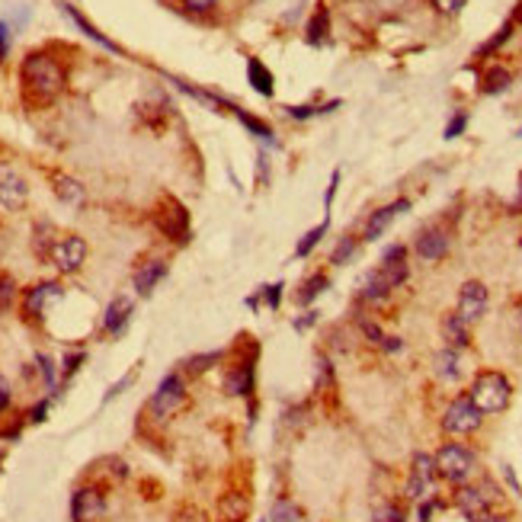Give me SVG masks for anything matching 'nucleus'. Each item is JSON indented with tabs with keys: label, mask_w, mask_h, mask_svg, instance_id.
<instances>
[{
	"label": "nucleus",
	"mask_w": 522,
	"mask_h": 522,
	"mask_svg": "<svg viewBox=\"0 0 522 522\" xmlns=\"http://www.w3.org/2000/svg\"><path fill=\"white\" fill-rule=\"evenodd\" d=\"M449 244H452V238H449V231L442 228V224H430V228H423L420 234H417V254H420V260L426 263H436L442 260V257L449 254Z\"/></svg>",
	"instance_id": "12"
},
{
	"label": "nucleus",
	"mask_w": 522,
	"mask_h": 522,
	"mask_svg": "<svg viewBox=\"0 0 522 522\" xmlns=\"http://www.w3.org/2000/svg\"><path fill=\"white\" fill-rule=\"evenodd\" d=\"M433 369H436V375L442 378V382H459L461 378V353L459 349H452V346H446L442 353H436Z\"/></svg>",
	"instance_id": "21"
},
{
	"label": "nucleus",
	"mask_w": 522,
	"mask_h": 522,
	"mask_svg": "<svg viewBox=\"0 0 522 522\" xmlns=\"http://www.w3.org/2000/svg\"><path fill=\"white\" fill-rule=\"evenodd\" d=\"M103 513H106V500H103L100 491H93V487H80V491L71 497V516H74V522L100 519Z\"/></svg>",
	"instance_id": "13"
},
{
	"label": "nucleus",
	"mask_w": 522,
	"mask_h": 522,
	"mask_svg": "<svg viewBox=\"0 0 522 522\" xmlns=\"http://www.w3.org/2000/svg\"><path fill=\"white\" fill-rule=\"evenodd\" d=\"M247 84L254 87L260 97H273L276 93V77H273V71L260 58H247Z\"/></svg>",
	"instance_id": "18"
},
{
	"label": "nucleus",
	"mask_w": 522,
	"mask_h": 522,
	"mask_svg": "<svg viewBox=\"0 0 522 522\" xmlns=\"http://www.w3.org/2000/svg\"><path fill=\"white\" fill-rule=\"evenodd\" d=\"M218 509H222V519H231V522L244 519L247 516V497H240V493H228V497H222Z\"/></svg>",
	"instance_id": "29"
},
{
	"label": "nucleus",
	"mask_w": 522,
	"mask_h": 522,
	"mask_svg": "<svg viewBox=\"0 0 522 522\" xmlns=\"http://www.w3.org/2000/svg\"><path fill=\"white\" fill-rule=\"evenodd\" d=\"M375 522H404V513L398 507H384L375 513Z\"/></svg>",
	"instance_id": "40"
},
{
	"label": "nucleus",
	"mask_w": 522,
	"mask_h": 522,
	"mask_svg": "<svg viewBox=\"0 0 522 522\" xmlns=\"http://www.w3.org/2000/svg\"><path fill=\"white\" fill-rule=\"evenodd\" d=\"M231 113L238 115V119H240V125H244V129L250 131V135H254V139H260L263 145H273V147L279 145V141H276V135H273V129H269V125L263 122V119H257V115L244 113V109H238V106L231 109Z\"/></svg>",
	"instance_id": "23"
},
{
	"label": "nucleus",
	"mask_w": 522,
	"mask_h": 522,
	"mask_svg": "<svg viewBox=\"0 0 522 522\" xmlns=\"http://www.w3.org/2000/svg\"><path fill=\"white\" fill-rule=\"evenodd\" d=\"M410 276V266H408V247L404 244H392L388 250L382 254V263L378 269H372L366 282H362V299L366 301H384L388 295L404 285Z\"/></svg>",
	"instance_id": "2"
},
{
	"label": "nucleus",
	"mask_w": 522,
	"mask_h": 522,
	"mask_svg": "<svg viewBox=\"0 0 522 522\" xmlns=\"http://www.w3.org/2000/svg\"><path fill=\"white\" fill-rule=\"evenodd\" d=\"M433 477H436V459L426 452H417L414 468H410V481H408V497L414 503H423L433 493Z\"/></svg>",
	"instance_id": "10"
},
{
	"label": "nucleus",
	"mask_w": 522,
	"mask_h": 522,
	"mask_svg": "<svg viewBox=\"0 0 522 522\" xmlns=\"http://www.w3.org/2000/svg\"><path fill=\"white\" fill-rule=\"evenodd\" d=\"M468 394L481 414H500V410H507L513 388H509L507 375H500V372H481Z\"/></svg>",
	"instance_id": "3"
},
{
	"label": "nucleus",
	"mask_w": 522,
	"mask_h": 522,
	"mask_svg": "<svg viewBox=\"0 0 522 522\" xmlns=\"http://www.w3.org/2000/svg\"><path fill=\"white\" fill-rule=\"evenodd\" d=\"M509 84H513V74H509L507 68H491V71L484 74V84H481V93H487V97H497V93H503Z\"/></svg>",
	"instance_id": "27"
},
{
	"label": "nucleus",
	"mask_w": 522,
	"mask_h": 522,
	"mask_svg": "<svg viewBox=\"0 0 522 522\" xmlns=\"http://www.w3.org/2000/svg\"><path fill=\"white\" fill-rule=\"evenodd\" d=\"M408 208H410V199H398V202H392V206H384V208H378V212H372L369 222H366V231H362V240H378L384 231L392 228L394 218L404 215Z\"/></svg>",
	"instance_id": "14"
},
{
	"label": "nucleus",
	"mask_w": 522,
	"mask_h": 522,
	"mask_svg": "<svg viewBox=\"0 0 522 522\" xmlns=\"http://www.w3.org/2000/svg\"><path fill=\"white\" fill-rule=\"evenodd\" d=\"M509 36H513V20H509V23L500 26L497 36H493L491 42H487V46H481V52H477V55H491V52H497V48L503 46V42H507Z\"/></svg>",
	"instance_id": "34"
},
{
	"label": "nucleus",
	"mask_w": 522,
	"mask_h": 522,
	"mask_svg": "<svg viewBox=\"0 0 522 522\" xmlns=\"http://www.w3.org/2000/svg\"><path fill=\"white\" fill-rule=\"evenodd\" d=\"M62 10H64V13H68V16H71V20H74V23H77V26H80V29H84V32H87V36H90V38H93V42H100V46H103V48H109V52H119V46H113V42H109V38H106V36H103V32H97V26H90V23H87L84 16L77 13V10H74V7H71V4H62Z\"/></svg>",
	"instance_id": "28"
},
{
	"label": "nucleus",
	"mask_w": 522,
	"mask_h": 522,
	"mask_svg": "<svg viewBox=\"0 0 522 522\" xmlns=\"http://www.w3.org/2000/svg\"><path fill=\"white\" fill-rule=\"evenodd\" d=\"M48 257L62 273H77L87 260V240L77 238V234H62L55 238V244L48 247Z\"/></svg>",
	"instance_id": "7"
},
{
	"label": "nucleus",
	"mask_w": 522,
	"mask_h": 522,
	"mask_svg": "<svg viewBox=\"0 0 522 522\" xmlns=\"http://www.w3.org/2000/svg\"><path fill=\"white\" fill-rule=\"evenodd\" d=\"M222 356L224 353H206V356H192L189 362H186V369L189 372H196V375H199V372H206V369H212V366H215V362H222Z\"/></svg>",
	"instance_id": "33"
},
{
	"label": "nucleus",
	"mask_w": 522,
	"mask_h": 522,
	"mask_svg": "<svg viewBox=\"0 0 522 522\" xmlns=\"http://www.w3.org/2000/svg\"><path fill=\"white\" fill-rule=\"evenodd\" d=\"M477 468V459L471 449L459 446V442H449L436 452V471L452 484H465Z\"/></svg>",
	"instance_id": "4"
},
{
	"label": "nucleus",
	"mask_w": 522,
	"mask_h": 522,
	"mask_svg": "<svg viewBox=\"0 0 522 522\" xmlns=\"http://www.w3.org/2000/svg\"><path fill=\"white\" fill-rule=\"evenodd\" d=\"M465 129H468V115H465V113H455L452 119H449V125H446V139H459V135Z\"/></svg>",
	"instance_id": "36"
},
{
	"label": "nucleus",
	"mask_w": 522,
	"mask_h": 522,
	"mask_svg": "<svg viewBox=\"0 0 522 522\" xmlns=\"http://www.w3.org/2000/svg\"><path fill=\"white\" fill-rule=\"evenodd\" d=\"M32 420H46V404H38V408L32 410Z\"/></svg>",
	"instance_id": "48"
},
{
	"label": "nucleus",
	"mask_w": 522,
	"mask_h": 522,
	"mask_svg": "<svg viewBox=\"0 0 522 522\" xmlns=\"http://www.w3.org/2000/svg\"><path fill=\"white\" fill-rule=\"evenodd\" d=\"M250 384H254V369L250 366H238V369H231L224 375V392L228 394H247L250 392Z\"/></svg>",
	"instance_id": "25"
},
{
	"label": "nucleus",
	"mask_w": 522,
	"mask_h": 522,
	"mask_svg": "<svg viewBox=\"0 0 522 522\" xmlns=\"http://www.w3.org/2000/svg\"><path fill=\"white\" fill-rule=\"evenodd\" d=\"M129 317H131V299H125V295H119V299L109 301L106 317H103V327H106V333H113V337H119V333L125 331V324H129Z\"/></svg>",
	"instance_id": "19"
},
{
	"label": "nucleus",
	"mask_w": 522,
	"mask_h": 522,
	"mask_svg": "<svg viewBox=\"0 0 522 522\" xmlns=\"http://www.w3.org/2000/svg\"><path fill=\"white\" fill-rule=\"evenodd\" d=\"M433 509H436V503H420V509H417V522H430Z\"/></svg>",
	"instance_id": "45"
},
{
	"label": "nucleus",
	"mask_w": 522,
	"mask_h": 522,
	"mask_svg": "<svg viewBox=\"0 0 522 522\" xmlns=\"http://www.w3.org/2000/svg\"><path fill=\"white\" fill-rule=\"evenodd\" d=\"M29 202V186H26L23 173L13 167V164L0 161V206L16 212Z\"/></svg>",
	"instance_id": "8"
},
{
	"label": "nucleus",
	"mask_w": 522,
	"mask_h": 522,
	"mask_svg": "<svg viewBox=\"0 0 522 522\" xmlns=\"http://www.w3.org/2000/svg\"><path fill=\"white\" fill-rule=\"evenodd\" d=\"M299 519H301V509L295 507L292 500H276L269 507V522H299Z\"/></svg>",
	"instance_id": "31"
},
{
	"label": "nucleus",
	"mask_w": 522,
	"mask_h": 522,
	"mask_svg": "<svg viewBox=\"0 0 522 522\" xmlns=\"http://www.w3.org/2000/svg\"><path fill=\"white\" fill-rule=\"evenodd\" d=\"M157 228L177 244H186L189 240V212L177 199H164L161 212H157Z\"/></svg>",
	"instance_id": "11"
},
{
	"label": "nucleus",
	"mask_w": 522,
	"mask_h": 522,
	"mask_svg": "<svg viewBox=\"0 0 522 522\" xmlns=\"http://www.w3.org/2000/svg\"><path fill=\"white\" fill-rule=\"evenodd\" d=\"M16 299V282L13 276H0V311H7Z\"/></svg>",
	"instance_id": "35"
},
{
	"label": "nucleus",
	"mask_w": 522,
	"mask_h": 522,
	"mask_svg": "<svg viewBox=\"0 0 522 522\" xmlns=\"http://www.w3.org/2000/svg\"><path fill=\"white\" fill-rule=\"evenodd\" d=\"M327 224H331V222L324 218V224H315V228L307 231L305 238L299 240V247H295V257H311V250H315V247L321 244L324 234H327Z\"/></svg>",
	"instance_id": "32"
},
{
	"label": "nucleus",
	"mask_w": 522,
	"mask_h": 522,
	"mask_svg": "<svg viewBox=\"0 0 522 522\" xmlns=\"http://www.w3.org/2000/svg\"><path fill=\"white\" fill-rule=\"evenodd\" d=\"M503 475H507V484L513 487V493H522L519 481H516V475H513V468H509V465H503Z\"/></svg>",
	"instance_id": "46"
},
{
	"label": "nucleus",
	"mask_w": 522,
	"mask_h": 522,
	"mask_svg": "<svg viewBox=\"0 0 522 522\" xmlns=\"http://www.w3.org/2000/svg\"><path fill=\"white\" fill-rule=\"evenodd\" d=\"M20 87L29 106H48L64 90V68L46 52H29L20 64Z\"/></svg>",
	"instance_id": "1"
},
{
	"label": "nucleus",
	"mask_w": 522,
	"mask_h": 522,
	"mask_svg": "<svg viewBox=\"0 0 522 522\" xmlns=\"http://www.w3.org/2000/svg\"><path fill=\"white\" fill-rule=\"evenodd\" d=\"M327 285H331V279L324 276V273H315V276H307L305 282L295 289V305H311L315 299H321L324 292H327Z\"/></svg>",
	"instance_id": "22"
},
{
	"label": "nucleus",
	"mask_w": 522,
	"mask_h": 522,
	"mask_svg": "<svg viewBox=\"0 0 522 522\" xmlns=\"http://www.w3.org/2000/svg\"><path fill=\"white\" fill-rule=\"evenodd\" d=\"M433 7L439 10L442 16H455V13H461V7L468 4V0H430Z\"/></svg>",
	"instance_id": "37"
},
{
	"label": "nucleus",
	"mask_w": 522,
	"mask_h": 522,
	"mask_svg": "<svg viewBox=\"0 0 522 522\" xmlns=\"http://www.w3.org/2000/svg\"><path fill=\"white\" fill-rule=\"evenodd\" d=\"M459 509L465 513L468 522H484L487 516V493H481L477 487H465L459 491Z\"/></svg>",
	"instance_id": "17"
},
{
	"label": "nucleus",
	"mask_w": 522,
	"mask_h": 522,
	"mask_svg": "<svg viewBox=\"0 0 522 522\" xmlns=\"http://www.w3.org/2000/svg\"><path fill=\"white\" fill-rule=\"evenodd\" d=\"M80 362H84V353H77V356H71V359H64V375H74Z\"/></svg>",
	"instance_id": "43"
},
{
	"label": "nucleus",
	"mask_w": 522,
	"mask_h": 522,
	"mask_svg": "<svg viewBox=\"0 0 522 522\" xmlns=\"http://www.w3.org/2000/svg\"><path fill=\"white\" fill-rule=\"evenodd\" d=\"M183 400H186V384H183V378L173 372V375H167L157 384V392H154V398H151V410L157 417H170L183 408Z\"/></svg>",
	"instance_id": "9"
},
{
	"label": "nucleus",
	"mask_w": 522,
	"mask_h": 522,
	"mask_svg": "<svg viewBox=\"0 0 522 522\" xmlns=\"http://www.w3.org/2000/svg\"><path fill=\"white\" fill-rule=\"evenodd\" d=\"M317 321V311H307V317H301V321H295V327H299V331H301V327H311V324H315Z\"/></svg>",
	"instance_id": "47"
},
{
	"label": "nucleus",
	"mask_w": 522,
	"mask_h": 522,
	"mask_svg": "<svg viewBox=\"0 0 522 522\" xmlns=\"http://www.w3.org/2000/svg\"><path fill=\"white\" fill-rule=\"evenodd\" d=\"M327 32H331V10L321 4L305 26V42L307 46H324V42H327Z\"/></svg>",
	"instance_id": "20"
},
{
	"label": "nucleus",
	"mask_w": 522,
	"mask_h": 522,
	"mask_svg": "<svg viewBox=\"0 0 522 522\" xmlns=\"http://www.w3.org/2000/svg\"><path fill=\"white\" fill-rule=\"evenodd\" d=\"M519 139H522V129H519Z\"/></svg>",
	"instance_id": "50"
},
{
	"label": "nucleus",
	"mask_w": 522,
	"mask_h": 522,
	"mask_svg": "<svg viewBox=\"0 0 522 522\" xmlns=\"http://www.w3.org/2000/svg\"><path fill=\"white\" fill-rule=\"evenodd\" d=\"M282 282L276 285H263V299H266V307H279V301H282Z\"/></svg>",
	"instance_id": "38"
},
{
	"label": "nucleus",
	"mask_w": 522,
	"mask_h": 522,
	"mask_svg": "<svg viewBox=\"0 0 522 522\" xmlns=\"http://www.w3.org/2000/svg\"><path fill=\"white\" fill-rule=\"evenodd\" d=\"M167 263L164 260H147L141 263L139 269H135V292L139 295H151L157 285L164 282V276H167Z\"/></svg>",
	"instance_id": "16"
},
{
	"label": "nucleus",
	"mask_w": 522,
	"mask_h": 522,
	"mask_svg": "<svg viewBox=\"0 0 522 522\" xmlns=\"http://www.w3.org/2000/svg\"><path fill=\"white\" fill-rule=\"evenodd\" d=\"M484 522H507V516H500V513H487Z\"/></svg>",
	"instance_id": "49"
},
{
	"label": "nucleus",
	"mask_w": 522,
	"mask_h": 522,
	"mask_svg": "<svg viewBox=\"0 0 522 522\" xmlns=\"http://www.w3.org/2000/svg\"><path fill=\"white\" fill-rule=\"evenodd\" d=\"M218 0H183V7H189L192 13H208V10H215Z\"/></svg>",
	"instance_id": "41"
},
{
	"label": "nucleus",
	"mask_w": 522,
	"mask_h": 522,
	"mask_svg": "<svg viewBox=\"0 0 522 522\" xmlns=\"http://www.w3.org/2000/svg\"><path fill=\"white\" fill-rule=\"evenodd\" d=\"M10 55V26L0 23V62H7Z\"/></svg>",
	"instance_id": "42"
},
{
	"label": "nucleus",
	"mask_w": 522,
	"mask_h": 522,
	"mask_svg": "<svg viewBox=\"0 0 522 522\" xmlns=\"http://www.w3.org/2000/svg\"><path fill=\"white\" fill-rule=\"evenodd\" d=\"M173 522H208V519H206V513H202V509H196V507H183L177 516H173Z\"/></svg>",
	"instance_id": "39"
},
{
	"label": "nucleus",
	"mask_w": 522,
	"mask_h": 522,
	"mask_svg": "<svg viewBox=\"0 0 522 522\" xmlns=\"http://www.w3.org/2000/svg\"><path fill=\"white\" fill-rule=\"evenodd\" d=\"M481 420H484V414L475 408L471 394H461V398H455L449 404L446 414H442V430L449 436H468V433H475L481 426Z\"/></svg>",
	"instance_id": "5"
},
{
	"label": "nucleus",
	"mask_w": 522,
	"mask_h": 522,
	"mask_svg": "<svg viewBox=\"0 0 522 522\" xmlns=\"http://www.w3.org/2000/svg\"><path fill=\"white\" fill-rule=\"evenodd\" d=\"M442 337H446V343L452 346V349H465V346H468V324L461 321L459 315H449L446 321H442Z\"/></svg>",
	"instance_id": "24"
},
{
	"label": "nucleus",
	"mask_w": 522,
	"mask_h": 522,
	"mask_svg": "<svg viewBox=\"0 0 522 522\" xmlns=\"http://www.w3.org/2000/svg\"><path fill=\"white\" fill-rule=\"evenodd\" d=\"M55 192H58V199L68 202V206H80L84 202V186L77 183L74 177H55Z\"/></svg>",
	"instance_id": "26"
},
{
	"label": "nucleus",
	"mask_w": 522,
	"mask_h": 522,
	"mask_svg": "<svg viewBox=\"0 0 522 522\" xmlns=\"http://www.w3.org/2000/svg\"><path fill=\"white\" fill-rule=\"evenodd\" d=\"M58 299H62V285H58V282L32 285L29 292H26V299H23L26 317H42L48 311V305H52V301H58Z\"/></svg>",
	"instance_id": "15"
},
{
	"label": "nucleus",
	"mask_w": 522,
	"mask_h": 522,
	"mask_svg": "<svg viewBox=\"0 0 522 522\" xmlns=\"http://www.w3.org/2000/svg\"><path fill=\"white\" fill-rule=\"evenodd\" d=\"M356 250H359V238H353V234H346V238H340V244L333 247L331 263H333V266H343V263L353 260Z\"/></svg>",
	"instance_id": "30"
},
{
	"label": "nucleus",
	"mask_w": 522,
	"mask_h": 522,
	"mask_svg": "<svg viewBox=\"0 0 522 522\" xmlns=\"http://www.w3.org/2000/svg\"><path fill=\"white\" fill-rule=\"evenodd\" d=\"M7 404H10V382L0 375V410L7 408Z\"/></svg>",
	"instance_id": "44"
},
{
	"label": "nucleus",
	"mask_w": 522,
	"mask_h": 522,
	"mask_svg": "<svg viewBox=\"0 0 522 522\" xmlns=\"http://www.w3.org/2000/svg\"><path fill=\"white\" fill-rule=\"evenodd\" d=\"M487 305H491V295H487V285L477 282V279H468V282L459 289V305H455V315L461 321L468 324H477L481 317L487 315Z\"/></svg>",
	"instance_id": "6"
}]
</instances>
